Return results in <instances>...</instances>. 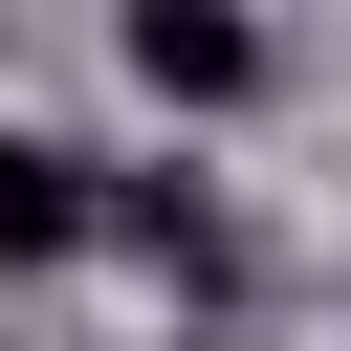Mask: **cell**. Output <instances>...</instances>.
Listing matches in <instances>:
<instances>
[{
    "instance_id": "2",
    "label": "cell",
    "mask_w": 351,
    "mask_h": 351,
    "mask_svg": "<svg viewBox=\"0 0 351 351\" xmlns=\"http://www.w3.org/2000/svg\"><path fill=\"white\" fill-rule=\"evenodd\" d=\"M88 241H132V263H154V285H219V263H241V241H219V197H197V176H88Z\"/></svg>"
},
{
    "instance_id": "3",
    "label": "cell",
    "mask_w": 351,
    "mask_h": 351,
    "mask_svg": "<svg viewBox=\"0 0 351 351\" xmlns=\"http://www.w3.org/2000/svg\"><path fill=\"white\" fill-rule=\"evenodd\" d=\"M66 241H88V154H44L0 110V263H66Z\"/></svg>"
},
{
    "instance_id": "1",
    "label": "cell",
    "mask_w": 351,
    "mask_h": 351,
    "mask_svg": "<svg viewBox=\"0 0 351 351\" xmlns=\"http://www.w3.org/2000/svg\"><path fill=\"white\" fill-rule=\"evenodd\" d=\"M110 44H132L154 110H241V88H263V22H241V0H132Z\"/></svg>"
}]
</instances>
